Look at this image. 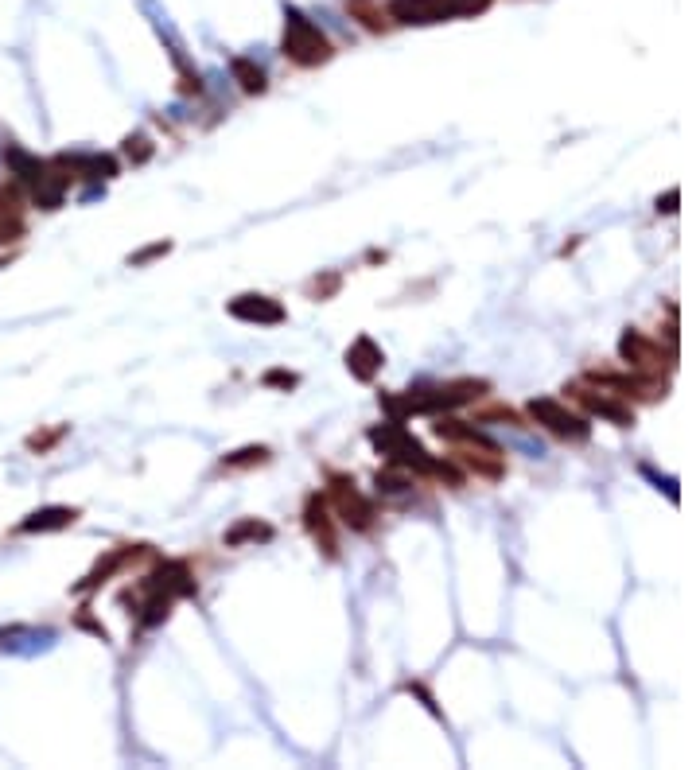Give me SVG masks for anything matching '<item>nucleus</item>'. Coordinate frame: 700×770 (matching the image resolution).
<instances>
[{
	"label": "nucleus",
	"instance_id": "obj_15",
	"mask_svg": "<svg viewBox=\"0 0 700 770\" xmlns=\"http://www.w3.org/2000/svg\"><path fill=\"white\" fill-rule=\"evenodd\" d=\"M436 436L440 440H452L459 448H483V452H502L490 436H483L479 428H471L467 420H455V417H440L436 420Z\"/></svg>",
	"mask_w": 700,
	"mask_h": 770
},
{
	"label": "nucleus",
	"instance_id": "obj_17",
	"mask_svg": "<svg viewBox=\"0 0 700 770\" xmlns=\"http://www.w3.org/2000/svg\"><path fill=\"white\" fill-rule=\"evenodd\" d=\"M452 463H463L467 471H475L479 479H502L506 475V459L502 452H483V448H455Z\"/></svg>",
	"mask_w": 700,
	"mask_h": 770
},
{
	"label": "nucleus",
	"instance_id": "obj_25",
	"mask_svg": "<svg viewBox=\"0 0 700 770\" xmlns=\"http://www.w3.org/2000/svg\"><path fill=\"white\" fill-rule=\"evenodd\" d=\"M24 234V226H20V218H12V214H0V245L16 242Z\"/></svg>",
	"mask_w": 700,
	"mask_h": 770
},
{
	"label": "nucleus",
	"instance_id": "obj_26",
	"mask_svg": "<svg viewBox=\"0 0 700 770\" xmlns=\"http://www.w3.org/2000/svg\"><path fill=\"white\" fill-rule=\"evenodd\" d=\"M479 420H506V424H514V428H522V420H518V413H514V409H506V405H494V409H483V413H479Z\"/></svg>",
	"mask_w": 700,
	"mask_h": 770
},
{
	"label": "nucleus",
	"instance_id": "obj_18",
	"mask_svg": "<svg viewBox=\"0 0 700 770\" xmlns=\"http://www.w3.org/2000/svg\"><path fill=\"white\" fill-rule=\"evenodd\" d=\"M249 541H273V525L257 522V518H242L234 529H226V545L230 549H242Z\"/></svg>",
	"mask_w": 700,
	"mask_h": 770
},
{
	"label": "nucleus",
	"instance_id": "obj_12",
	"mask_svg": "<svg viewBox=\"0 0 700 770\" xmlns=\"http://www.w3.org/2000/svg\"><path fill=\"white\" fill-rule=\"evenodd\" d=\"M144 553H148V545H121V549H109V553L94 564V572H90L86 580H78V584H74V592H94V588L105 584L113 572H121L125 564H133V560L144 557Z\"/></svg>",
	"mask_w": 700,
	"mask_h": 770
},
{
	"label": "nucleus",
	"instance_id": "obj_23",
	"mask_svg": "<svg viewBox=\"0 0 700 770\" xmlns=\"http://www.w3.org/2000/svg\"><path fill=\"white\" fill-rule=\"evenodd\" d=\"M20 183H0V214H12V218H20Z\"/></svg>",
	"mask_w": 700,
	"mask_h": 770
},
{
	"label": "nucleus",
	"instance_id": "obj_2",
	"mask_svg": "<svg viewBox=\"0 0 700 770\" xmlns=\"http://www.w3.org/2000/svg\"><path fill=\"white\" fill-rule=\"evenodd\" d=\"M370 444L378 448V452L393 463V467H401V471H409V475H420V479H436V483H448V487H463V475H459V467L448 463V459H436V455L424 452V444H420L417 436L401 424V420H385L378 428H370Z\"/></svg>",
	"mask_w": 700,
	"mask_h": 770
},
{
	"label": "nucleus",
	"instance_id": "obj_21",
	"mask_svg": "<svg viewBox=\"0 0 700 770\" xmlns=\"http://www.w3.org/2000/svg\"><path fill=\"white\" fill-rule=\"evenodd\" d=\"M269 459H273V452H269L265 444H253V448H242V452L226 455L222 467H226V471H249V467H261V463H269Z\"/></svg>",
	"mask_w": 700,
	"mask_h": 770
},
{
	"label": "nucleus",
	"instance_id": "obj_7",
	"mask_svg": "<svg viewBox=\"0 0 700 770\" xmlns=\"http://www.w3.org/2000/svg\"><path fill=\"white\" fill-rule=\"evenodd\" d=\"M529 417L537 420L545 432H553L557 440H568V444H584L592 436V424L580 413H572L568 405L553 401V397H533L529 401Z\"/></svg>",
	"mask_w": 700,
	"mask_h": 770
},
{
	"label": "nucleus",
	"instance_id": "obj_22",
	"mask_svg": "<svg viewBox=\"0 0 700 770\" xmlns=\"http://www.w3.org/2000/svg\"><path fill=\"white\" fill-rule=\"evenodd\" d=\"M413 487V479H409V471H401V467H385V471H378V490L382 494H401V490H409Z\"/></svg>",
	"mask_w": 700,
	"mask_h": 770
},
{
	"label": "nucleus",
	"instance_id": "obj_3",
	"mask_svg": "<svg viewBox=\"0 0 700 770\" xmlns=\"http://www.w3.org/2000/svg\"><path fill=\"white\" fill-rule=\"evenodd\" d=\"M280 51H284L296 67H308V70L331 63V55H335L331 39L319 32L300 8H284V43H280Z\"/></svg>",
	"mask_w": 700,
	"mask_h": 770
},
{
	"label": "nucleus",
	"instance_id": "obj_4",
	"mask_svg": "<svg viewBox=\"0 0 700 770\" xmlns=\"http://www.w3.org/2000/svg\"><path fill=\"white\" fill-rule=\"evenodd\" d=\"M490 0H393L389 4V20L397 24H444V20H459V16H475L483 12Z\"/></svg>",
	"mask_w": 700,
	"mask_h": 770
},
{
	"label": "nucleus",
	"instance_id": "obj_1",
	"mask_svg": "<svg viewBox=\"0 0 700 770\" xmlns=\"http://www.w3.org/2000/svg\"><path fill=\"white\" fill-rule=\"evenodd\" d=\"M195 576H191V568L183 564V560H164L156 572H148L144 580H137L129 592L121 595V603H129L133 607V615H137L140 630L148 627H160L168 615H172V603L179 595H195Z\"/></svg>",
	"mask_w": 700,
	"mask_h": 770
},
{
	"label": "nucleus",
	"instance_id": "obj_28",
	"mask_svg": "<svg viewBox=\"0 0 700 770\" xmlns=\"http://www.w3.org/2000/svg\"><path fill=\"white\" fill-rule=\"evenodd\" d=\"M172 249V242H156V245H148V249H140L137 257H133V265H144V261H152V257H160V253H168Z\"/></svg>",
	"mask_w": 700,
	"mask_h": 770
},
{
	"label": "nucleus",
	"instance_id": "obj_14",
	"mask_svg": "<svg viewBox=\"0 0 700 770\" xmlns=\"http://www.w3.org/2000/svg\"><path fill=\"white\" fill-rule=\"evenodd\" d=\"M382 366H385V354H382V347L370 339V335H362V339H354V343H350L347 370L358 378V382H374Z\"/></svg>",
	"mask_w": 700,
	"mask_h": 770
},
{
	"label": "nucleus",
	"instance_id": "obj_13",
	"mask_svg": "<svg viewBox=\"0 0 700 770\" xmlns=\"http://www.w3.org/2000/svg\"><path fill=\"white\" fill-rule=\"evenodd\" d=\"M63 172L78 183V179H90V183H105L117 175V160L113 156H102V152H90V156H59L55 160Z\"/></svg>",
	"mask_w": 700,
	"mask_h": 770
},
{
	"label": "nucleus",
	"instance_id": "obj_10",
	"mask_svg": "<svg viewBox=\"0 0 700 770\" xmlns=\"http://www.w3.org/2000/svg\"><path fill=\"white\" fill-rule=\"evenodd\" d=\"M304 529L312 533V541L327 557H339V529H335V514H331L323 494H308V502H304Z\"/></svg>",
	"mask_w": 700,
	"mask_h": 770
},
{
	"label": "nucleus",
	"instance_id": "obj_20",
	"mask_svg": "<svg viewBox=\"0 0 700 770\" xmlns=\"http://www.w3.org/2000/svg\"><path fill=\"white\" fill-rule=\"evenodd\" d=\"M347 8H350V16H358L370 32H385V28H389V12L378 8L374 0H347Z\"/></svg>",
	"mask_w": 700,
	"mask_h": 770
},
{
	"label": "nucleus",
	"instance_id": "obj_11",
	"mask_svg": "<svg viewBox=\"0 0 700 770\" xmlns=\"http://www.w3.org/2000/svg\"><path fill=\"white\" fill-rule=\"evenodd\" d=\"M226 312L234 315V319H242V323H257V327H277V323L288 319V312L280 308V300L261 296V292H242V296H234V300L226 304Z\"/></svg>",
	"mask_w": 700,
	"mask_h": 770
},
{
	"label": "nucleus",
	"instance_id": "obj_5",
	"mask_svg": "<svg viewBox=\"0 0 700 770\" xmlns=\"http://www.w3.org/2000/svg\"><path fill=\"white\" fill-rule=\"evenodd\" d=\"M327 487H331L327 506H331V514H335L339 522L347 525V529H354V533L374 529V518H378V514H374V502L358 490V483H354L350 475H331Z\"/></svg>",
	"mask_w": 700,
	"mask_h": 770
},
{
	"label": "nucleus",
	"instance_id": "obj_29",
	"mask_svg": "<svg viewBox=\"0 0 700 770\" xmlns=\"http://www.w3.org/2000/svg\"><path fill=\"white\" fill-rule=\"evenodd\" d=\"M677 199H681V191H669L665 199H658V210H665V214H677Z\"/></svg>",
	"mask_w": 700,
	"mask_h": 770
},
{
	"label": "nucleus",
	"instance_id": "obj_19",
	"mask_svg": "<svg viewBox=\"0 0 700 770\" xmlns=\"http://www.w3.org/2000/svg\"><path fill=\"white\" fill-rule=\"evenodd\" d=\"M230 70H234V78H238V86H242L245 94H265V90H269V82H265V70L253 67L249 59H234V63H230Z\"/></svg>",
	"mask_w": 700,
	"mask_h": 770
},
{
	"label": "nucleus",
	"instance_id": "obj_24",
	"mask_svg": "<svg viewBox=\"0 0 700 770\" xmlns=\"http://www.w3.org/2000/svg\"><path fill=\"white\" fill-rule=\"evenodd\" d=\"M125 156L133 160V164H144L148 156H152V144H148V137H125Z\"/></svg>",
	"mask_w": 700,
	"mask_h": 770
},
{
	"label": "nucleus",
	"instance_id": "obj_16",
	"mask_svg": "<svg viewBox=\"0 0 700 770\" xmlns=\"http://www.w3.org/2000/svg\"><path fill=\"white\" fill-rule=\"evenodd\" d=\"M74 522H78L74 506H43V510H35L20 522V533H55V529H67Z\"/></svg>",
	"mask_w": 700,
	"mask_h": 770
},
{
	"label": "nucleus",
	"instance_id": "obj_6",
	"mask_svg": "<svg viewBox=\"0 0 700 770\" xmlns=\"http://www.w3.org/2000/svg\"><path fill=\"white\" fill-rule=\"evenodd\" d=\"M619 358L627 362L630 370H638V374H658V378H665V374L673 370V362H677V347H662L658 339H646L642 331H623Z\"/></svg>",
	"mask_w": 700,
	"mask_h": 770
},
{
	"label": "nucleus",
	"instance_id": "obj_8",
	"mask_svg": "<svg viewBox=\"0 0 700 770\" xmlns=\"http://www.w3.org/2000/svg\"><path fill=\"white\" fill-rule=\"evenodd\" d=\"M564 393H572V401H580L592 417L607 420V424H615V428H634V409H630V401H623L619 393H611V389L592 382H572Z\"/></svg>",
	"mask_w": 700,
	"mask_h": 770
},
{
	"label": "nucleus",
	"instance_id": "obj_27",
	"mask_svg": "<svg viewBox=\"0 0 700 770\" xmlns=\"http://www.w3.org/2000/svg\"><path fill=\"white\" fill-rule=\"evenodd\" d=\"M296 382H300V378L288 374V370H269V374H265V385H280V389H292Z\"/></svg>",
	"mask_w": 700,
	"mask_h": 770
},
{
	"label": "nucleus",
	"instance_id": "obj_9",
	"mask_svg": "<svg viewBox=\"0 0 700 770\" xmlns=\"http://www.w3.org/2000/svg\"><path fill=\"white\" fill-rule=\"evenodd\" d=\"M584 382H592V385H603V389H611V393H619L623 401H630V397H638V401H658V397H665V378H658V374H638V370H630V374H603V370H592Z\"/></svg>",
	"mask_w": 700,
	"mask_h": 770
}]
</instances>
